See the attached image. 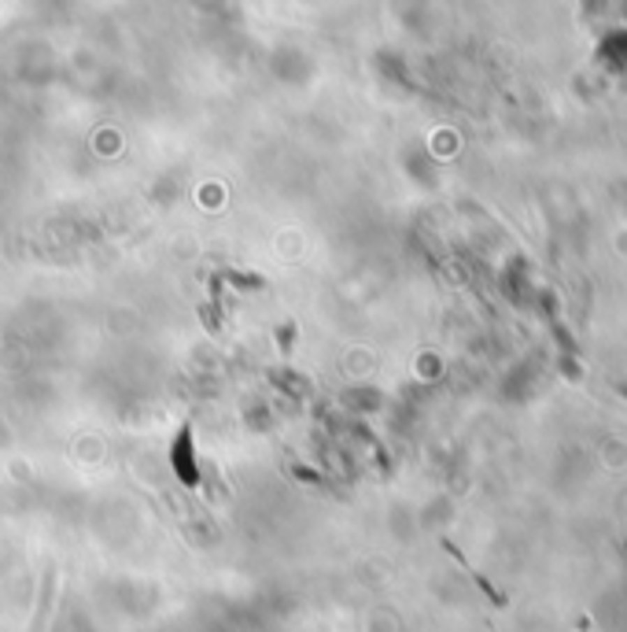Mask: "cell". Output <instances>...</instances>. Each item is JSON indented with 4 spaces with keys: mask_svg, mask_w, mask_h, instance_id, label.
Returning <instances> with one entry per match:
<instances>
[{
    "mask_svg": "<svg viewBox=\"0 0 627 632\" xmlns=\"http://www.w3.org/2000/svg\"><path fill=\"white\" fill-rule=\"evenodd\" d=\"M221 278H226L229 285H237V289H266V281L258 274H237V270H226Z\"/></svg>",
    "mask_w": 627,
    "mask_h": 632,
    "instance_id": "cell-2",
    "label": "cell"
},
{
    "mask_svg": "<svg viewBox=\"0 0 627 632\" xmlns=\"http://www.w3.org/2000/svg\"><path fill=\"white\" fill-rule=\"evenodd\" d=\"M200 315H203V322H207V329H211V333H218V329H221V315H218V307H200Z\"/></svg>",
    "mask_w": 627,
    "mask_h": 632,
    "instance_id": "cell-3",
    "label": "cell"
},
{
    "mask_svg": "<svg viewBox=\"0 0 627 632\" xmlns=\"http://www.w3.org/2000/svg\"><path fill=\"white\" fill-rule=\"evenodd\" d=\"M170 462H174V473L181 477V484L196 488L200 484V466H196V451H192V429L181 425L174 436V451H170Z\"/></svg>",
    "mask_w": 627,
    "mask_h": 632,
    "instance_id": "cell-1",
    "label": "cell"
}]
</instances>
